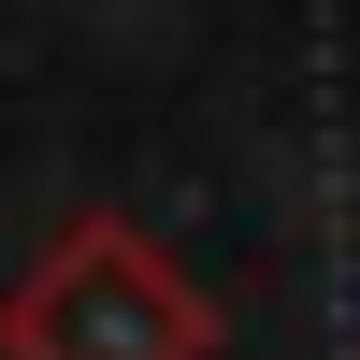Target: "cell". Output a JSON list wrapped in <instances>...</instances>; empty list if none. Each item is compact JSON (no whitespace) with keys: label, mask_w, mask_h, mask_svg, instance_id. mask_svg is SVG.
Returning a JSON list of instances; mask_svg holds the SVG:
<instances>
[{"label":"cell","mask_w":360,"mask_h":360,"mask_svg":"<svg viewBox=\"0 0 360 360\" xmlns=\"http://www.w3.org/2000/svg\"><path fill=\"white\" fill-rule=\"evenodd\" d=\"M0 346L15 360H202L217 346V303H202L130 217H72L29 259V288L0 303Z\"/></svg>","instance_id":"1"}]
</instances>
